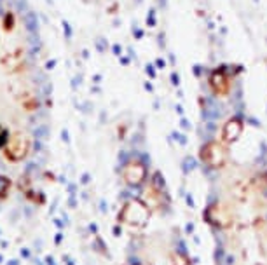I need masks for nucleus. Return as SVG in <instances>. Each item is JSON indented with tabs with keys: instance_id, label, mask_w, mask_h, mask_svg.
<instances>
[{
	"instance_id": "f257e3e1",
	"label": "nucleus",
	"mask_w": 267,
	"mask_h": 265,
	"mask_svg": "<svg viewBox=\"0 0 267 265\" xmlns=\"http://www.w3.org/2000/svg\"><path fill=\"white\" fill-rule=\"evenodd\" d=\"M23 25L28 35H40V25H38V14L33 9L23 14Z\"/></svg>"
},
{
	"instance_id": "f03ea898",
	"label": "nucleus",
	"mask_w": 267,
	"mask_h": 265,
	"mask_svg": "<svg viewBox=\"0 0 267 265\" xmlns=\"http://www.w3.org/2000/svg\"><path fill=\"white\" fill-rule=\"evenodd\" d=\"M33 136H35V140H46L49 136V127L47 126H37L33 129Z\"/></svg>"
},
{
	"instance_id": "7ed1b4c3",
	"label": "nucleus",
	"mask_w": 267,
	"mask_h": 265,
	"mask_svg": "<svg viewBox=\"0 0 267 265\" xmlns=\"http://www.w3.org/2000/svg\"><path fill=\"white\" fill-rule=\"evenodd\" d=\"M16 11L25 14V12L30 11V4H28V0H18L16 2Z\"/></svg>"
},
{
	"instance_id": "20e7f679",
	"label": "nucleus",
	"mask_w": 267,
	"mask_h": 265,
	"mask_svg": "<svg viewBox=\"0 0 267 265\" xmlns=\"http://www.w3.org/2000/svg\"><path fill=\"white\" fill-rule=\"evenodd\" d=\"M4 26H6L7 30H11V28L14 26V18H12V14H6V23H4Z\"/></svg>"
},
{
	"instance_id": "39448f33",
	"label": "nucleus",
	"mask_w": 267,
	"mask_h": 265,
	"mask_svg": "<svg viewBox=\"0 0 267 265\" xmlns=\"http://www.w3.org/2000/svg\"><path fill=\"white\" fill-rule=\"evenodd\" d=\"M51 92H53V84H51V82H46L42 86V94L44 96H49Z\"/></svg>"
},
{
	"instance_id": "423d86ee",
	"label": "nucleus",
	"mask_w": 267,
	"mask_h": 265,
	"mask_svg": "<svg viewBox=\"0 0 267 265\" xmlns=\"http://www.w3.org/2000/svg\"><path fill=\"white\" fill-rule=\"evenodd\" d=\"M54 65H56V61H54V60H49L47 63H46V70H53Z\"/></svg>"
},
{
	"instance_id": "0eeeda50",
	"label": "nucleus",
	"mask_w": 267,
	"mask_h": 265,
	"mask_svg": "<svg viewBox=\"0 0 267 265\" xmlns=\"http://www.w3.org/2000/svg\"><path fill=\"white\" fill-rule=\"evenodd\" d=\"M6 9H4V4H0V18H6Z\"/></svg>"
},
{
	"instance_id": "6e6552de",
	"label": "nucleus",
	"mask_w": 267,
	"mask_h": 265,
	"mask_svg": "<svg viewBox=\"0 0 267 265\" xmlns=\"http://www.w3.org/2000/svg\"><path fill=\"white\" fill-rule=\"evenodd\" d=\"M0 4H4V0H0Z\"/></svg>"
}]
</instances>
